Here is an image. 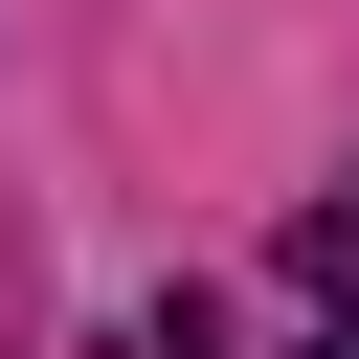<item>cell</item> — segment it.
<instances>
[{
    "instance_id": "1",
    "label": "cell",
    "mask_w": 359,
    "mask_h": 359,
    "mask_svg": "<svg viewBox=\"0 0 359 359\" xmlns=\"http://www.w3.org/2000/svg\"><path fill=\"white\" fill-rule=\"evenodd\" d=\"M157 359H224V314H202V292H180V314H157Z\"/></svg>"
},
{
    "instance_id": "2",
    "label": "cell",
    "mask_w": 359,
    "mask_h": 359,
    "mask_svg": "<svg viewBox=\"0 0 359 359\" xmlns=\"http://www.w3.org/2000/svg\"><path fill=\"white\" fill-rule=\"evenodd\" d=\"M292 359H359V292H337V314H314V337H292Z\"/></svg>"
}]
</instances>
